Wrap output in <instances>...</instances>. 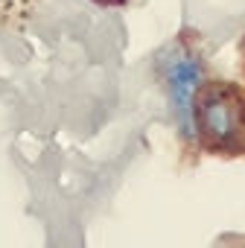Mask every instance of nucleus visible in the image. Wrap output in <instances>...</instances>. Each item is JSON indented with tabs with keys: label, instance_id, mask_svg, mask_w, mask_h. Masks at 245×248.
I'll return each instance as SVG.
<instances>
[{
	"label": "nucleus",
	"instance_id": "nucleus-2",
	"mask_svg": "<svg viewBox=\"0 0 245 248\" xmlns=\"http://www.w3.org/2000/svg\"><path fill=\"white\" fill-rule=\"evenodd\" d=\"M158 76L164 82L167 99L172 105V114L178 120V126L187 138H193V108H196V96L201 91V85L207 82L204 73V59L196 50V44H190L187 38L172 41L161 59H158Z\"/></svg>",
	"mask_w": 245,
	"mask_h": 248
},
{
	"label": "nucleus",
	"instance_id": "nucleus-1",
	"mask_svg": "<svg viewBox=\"0 0 245 248\" xmlns=\"http://www.w3.org/2000/svg\"><path fill=\"white\" fill-rule=\"evenodd\" d=\"M193 140L213 155H245V88L204 82L193 108Z\"/></svg>",
	"mask_w": 245,
	"mask_h": 248
},
{
	"label": "nucleus",
	"instance_id": "nucleus-3",
	"mask_svg": "<svg viewBox=\"0 0 245 248\" xmlns=\"http://www.w3.org/2000/svg\"><path fill=\"white\" fill-rule=\"evenodd\" d=\"M242 56H245V41H242Z\"/></svg>",
	"mask_w": 245,
	"mask_h": 248
}]
</instances>
